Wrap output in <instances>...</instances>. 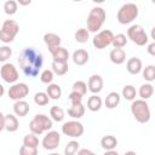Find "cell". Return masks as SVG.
Segmentation results:
<instances>
[{"label":"cell","instance_id":"30bf717a","mask_svg":"<svg viewBox=\"0 0 155 155\" xmlns=\"http://www.w3.org/2000/svg\"><path fill=\"white\" fill-rule=\"evenodd\" d=\"M7 94L12 101H22L29 94V87L24 82H16L8 88Z\"/></svg>","mask_w":155,"mask_h":155},{"label":"cell","instance_id":"83f0119b","mask_svg":"<svg viewBox=\"0 0 155 155\" xmlns=\"http://www.w3.org/2000/svg\"><path fill=\"white\" fill-rule=\"evenodd\" d=\"M51 68H52V71L56 75H64L69 70L68 63H59V62H52Z\"/></svg>","mask_w":155,"mask_h":155},{"label":"cell","instance_id":"c3c4849f","mask_svg":"<svg viewBox=\"0 0 155 155\" xmlns=\"http://www.w3.org/2000/svg\"><path fill=\"white\" fill-rule=\"evenodd\" d=\"M50 155H59V154H57V153H52V154H50Z\"/></svg>","mask_w":155,"mask_h":155},{"label":"cell","instance_id":"7bdbcfd3","mask_svg":"<svg viewBox=\"0 0 155 155\" xmlns=\"http://www.w3.org/2000/svg\"><path fill=\"white\" fill-rule=\"evenodd\" d=\"M78 155H97V154H94L93 151H91L90 149H80L79 151H78Z\"/></svg>","mask_w":155,"mask_h":155},{"label":"cell","instance_id":"9a60e30c","mask_svg":"<svg viewBox=\"0 0 155 155\" xmlns=\"http://www.w3.org/2000/svg\"><path fill=\"white\" fill-rule=\"evenodd\" d=\"M50 53L52 54L53 62H59V63H68V58H69V52L67 48L59 46L56 48H51L48 50Z\"/></svg>","mask_w":155,"mask_h":155},{"label":"cell","instance_id":"d6a6232c","mask_svg":"<svg viewBox=\"0 0 155 155\" xmlns=\"http://www.w3.org/2000/svg\"><path fill=\"white\" fill-rule=\"evenodd\" d=\"M87 90H88V87H87L86 82L82 81V80L75 81V82L73 84V86H71V91L78 92V93H80L81 96H85V94L87 93Z\"/></svg>","mask_w":155,"mask_h":155},{"label":"cell","instance_id":"f546056e","mask_svg":"<svg viewBox=\"0 0 155 155\" xmlns=\"http://www.w3.org/2000/svg\"><path fill=\"white\" fill-rule=\"evenodd\" d=\"M50 115H51L52 120L59 122V121H63V119H64V110L58 105H53L50 109Z\"/></svg>","mask_w":155,"mask_h":155},{"label":"cell","instance_id":"4dcf8cb0","mask_svg":"<svg viewBox=\"0 0 155 155\" xmlns=\"http://www.w3.org/2000/svg\"><path fill=\"white\" fill-rule=\"evenodd\" d=\"M136 94H137V91H136L134 86H132V85L124 86V88H122V97L126 101H134Z\"/></svg>","mask_w":155,"mask_h":155},{"label":"cell","instance_id":"7402d4cb","mask_svg":"<svg viewBox=\"0 0 155 155\" xmlns=\"http://www.w3.org/2000/svg\"><path fill=\"white\" fill-rule=\"evenodd\" d=\"M101 145H102V148L105 149L107 151H108V150H114V149L116 148V145H117V139H116V137L110 136V134L104 136V137H102V139H101Z\"/></svg>","mask_w":155,"mask_h":155},{"label":"cell","instance_id":"60d3db41","mask_svg":"<svg viewBox=\"0 0 155 155\" xmlns=\"http://www.w3.org/2000/svg\"><path fill=\"white\" fill-rule=\"evenodd\" d=\"M19 155H38V148H29L22 145L19 149Z\"/></svg>","mask_w":155,"mask_h":155},{"label":"cell","instance_id":"b9f144b4","mask_svg":"<svg viewBox=\"0 0 155 155\" xmlns=\"http://www.w3.org/2000/svg\"><path fill=\"white\" fill-rule=\"evenodd\" d=\"M147 52H148L150 56L155 57V41L150 42V44L147 46Z\"/></svg>","mask_w":155,"mask_h":155},{"label":"cell","instance_id":"1f68e13d","mask_svg":"<svg viewBox=\"0 0 155 155\" xmlns=\"http://www.w3.org/2000/svg\"><path fill=\"white\" fill-rule=\"evenodd\" d=\"M50 102V97L46 92H38L35 93L34 96V103L39 107H44V105H47Z\"/></svg>","mask_w":155,"mask_h":155},{"label":"cell","instance_id":"8992f818","mask_svg":"<svg viewBox=\"0 0 155 155\" xmlns=\"http://www.w3.org/2000/svg\"><path fill=\"white\" fill-rule=\"evenodd\" d=\"M19 31V25L15 19H6L4 21L0 30V40L4 44H10L15 40Z\"/></svg>","mask_w":155,"mask_h":155},{"label":"cell","instance_id":"bcb514c9","mask_svg":"<svg viewBox=\"0 0 155 155\" xmlns=\"http://www.w3.org/2000/svg\"><path fill=\"white\" fill-rule=\"evenodd\" d=\"M19 4L21 5H29L30 4V0H28V1H19Z\"/></svg>","mask_w":155,"mask_h":155},{"label":"cell","instance_id":"f35d334b","mask_svg":"<svg viewBox=\"0 0 155 155\" xmlns=\"http://www.w3.org/2000/svg\"><path fill=\"white\" fill-rule=\"evenodd\" d=\"M12 56V50L8 46H1L0 47V61L6 62Z\"/></svg>","mask_w":155,"mask_h":155},{"label":"cell","instance_id":"d6986e66","mask_svg":"<svg viewBox=\"0 0 155 155\" xmlns=\"http://www.w3.org/2000/svg\"><path fill=\"white\" fill-rule=\"evenodd\" d=\"M88 52L84 48H79L76 51H74L73 53V62L76 64V65H84L88 62Z\"/></svg>","mask_w":155,"mask_h":155},{"label":"cell","instance_id":"e0dca14e","mask_svg":"<svg viewBox=\"0 0 155 155\" xmlns=\"http://www.w3.org/2000/svg\"><path fill=\"white\" fill-rule=\"evenodd\" d=\"M61 36L54 34V33H46L44 35V42L46 44L47 48L51 50V48H56V47H59L61 46Z\"/></svg>","mask_w":155,"mask_h":155},{"label":"cell","instance_id":"603a6c76","mask_svg":"<svg viewBox=\"0 0 155 155\" xmlns=\"http://www.w3.org/2000/svg\"><path fill=\"white\" fill-rule=\"evenodd\" d=\"M103 101L98 94H92L88 99H87V109L91 111H98L102 108Z\"/></svg>","mask_w":155,"mask_h":155},{"label":"cell","instance_id":"7a4b0ae2","mask_svg":"<svg viewBox=\"0 0 155 155\" xmlns=\"http://www.w3.org/2000/svg\"><path fill=\"white\" fill-rule=\"evenodd\" d=\"M105 17H107V13H105V10L101 6H96L93 8H91L88 16H87V30L90 33H97L103 23L105 22Z\"/></svg>","mask_w":155,"mask_h":155},{"label":"cell","instance_id":"3957f363","mask_svg":"<svg viewBox=\"0 0 155 155\" xmlns=\"http://www.w3.org/2000/svg\"><path fill=\"white\" fill-rule=\"evenodd\" d=\"M131 113L133 117L140 122V124H147L150 120V109L149 104L144 99H136L131 104Z\"/></svg>","mask_w":155,"mask_h":155},{"label":"cell","instance_id":"ab89813d","mask_svg":"<svg viewBox=\"0 0 155 155\" xmlns=\"http://www.w3.org/2000/svg\"><path fill=\"white\" fill-rule=\"evenodd\" d=\"M82 97H84V96H81L80 93L74 92V91H71V92L69 93V101H70L71 105H79V104H82Z\"/></svg>","mask_w":155,"mask_h":155},{"label":"cell","instance_id":"74e56055","mask_svg":"<svg viewBox=\"0 0 155 155\" xmlns=\"http://www.w3.org/2000/svg\"><path fill=\"white\" fill-rule=\"evenodd\" d=\"M53 75L54 73L52 71V69H45L40 73V80L42 84H52V80H53Z\"/></svg>","mask_w":155,"mask_h":155},{"label":"cell","instance_id":"44dd1931","mask_svg":"<svg viewBox=\"0 0 155 155\" xmlns=\"http://www.w3.org/2000/svg\"><path fill=\"white\" fill-rule=\"evenodd\" d=\"M120 94L117 92H110L107 97H105V101H104V104L108 109H114L116 108L119 104H120Z\"/></svg>","mask_w":155,"mask_h":155},{"label":"cell","instance_id":"5b68a950","mask_svg":"<svg viewBox=\"0 0 155 155\" xmlns=\"http://www.w3.org/2000/svg\"><path fill=\"white\" fill-rule=\"evenodd\" d=\"M138 16V6L133 2L124 4L117 11V22L121 24H128L133 22Z\"/></svg>","mask_w":155,"mask_h":155},{"label":"cell","instance_id":"cb8c5ba5","mask_svg":"<svg viewBox=\"0 0 155 155\" xmlns=\"http://www.w3.org/2000/svg\"><path fill=\"white\" fill-rule=\"evenodd\" d=\"M46 93L48 94L50 99H53V101H57L61 98L62 96V90H61V86L57 85V84H50L46 88Z\"/></svg>","mask_w":155,"mask_h":155},{"label":"cell","instance_id":"d590c367","mask_svg":"<svg viewBox=\"0 0 155 155\" xmlns=\"http://www.w3.org/2000/svg\"><path fill=\"white\" fill-rule=\"evenodd\" d=\"M143 78L148 82L154 81L155 80V65H147L143 69Z\"/></svg>","mask_w":155,"mask_h":155},{"label":"cell","instance_id":"9c48e42d","mask_svg":"<svg viewBox=\"0 0 155 155\" xmlns=\"http://www.w3.org/2000/svg\"><path fill=\"white\" fill-rule=\"evenodd\" d=\"M84 125L80 122V121H76V120H71V121H67L63 124L62 126V132L68 136V137H71V138H79L84 134Z\"/></svg>","mask_w":155,"mask_h":155},{"label":"cell","instance_id":"ac0fdd59","mask_svg":"<svg viewBox=\"0 0 155 155\" xmlns=\"http://www.w3.org/2000/svg\"><path fill=\"white\" fill-rule=\"evenodd\" d=\"M109 58L114 64L120 65L126 61V52L124 48H113L109 53Z\"/></svg>","mask_w":155,"mask_h":155},{"label":"cell","instance_id":"484cf974","mask_svg":"<svg viewBox=\"0 0 155 155\" xmlns=\"http://www.w3.org/2000/svg\"><path fill=\"white\" fill-rule=\"evenodd\" d=\"M68 115L73 119H80L85 115V107L84 104H79V105H71L68 109Z\"/></svg>","mask_w":155,"mask_h":155},{"label":"cell","instance_id":"e575fe53","mask_svg":"<svg viewBox=\"0 0 155 155\" xmlns=\"http://www.w3.org/2000/svg\"><path fill=\"white\" fill-rule=\"evenodd\" d=\"M17 8H18V2L15 0H7L4 4V10L6 15H10V16L15 15L17 12Z\"/></svg>","mask_w":155,"mask_h":155},{"label":"cell","instance_id":"ba28073f","mask_svg":"<svg viewBox=\"0 0 155 155\" xmlns=\"http://www.w3.org/2000/svg\"><path fill=\"white\" fill-rule=\"evenodd\" d=\"M114 34L111 30L109 29H103L101 31H98L93 39H92V44L97 50H103L105 47H108L109 45H113V40H114Z\"/></svg>","mask_w":155,"mask_h":155},{"label":"cell","instance_id":"7dc6e473","mask_svg":"<svg viewBox=\"0 0 155 155\" xmlns=\"http://www.w3.org/2000/svg\"><path fill=\"white\" fill-rule=\"evenodd\" d=\"M125 155H137V154H136L134 151H126Z\"/></svg>","mask_w":155,"mask_h":155},{"label":"cell","instance_id":"52a82bcc","mask_svg":"<svg viewBox=\"0 0 155 155\" xmlns=\"http://www.w3.org/2000/svg\"><path fill=\"white\" fill-rule=\"evenodd\" d=\"M127 39L138 46H145L149 40L143 27L139 24H133L127 29Z\"/></svg>","mask_w":155,"mask_h":155},{"label":"cell","instance_id":"f6af8a7d","mask_svg":"<svg viewBox=\"0 0 155 155\" xmlns=\"http://www.w3.org/2000/svg\"><path fill=\"white\" fill-rule=\"evenodd\" d=\"M150 36H151V39L155 41V25L151 28V31H150Z\"/></svg>","mask_w":155,"mask_h":155},{"label":"cell","instance_id":"f1b7e54d","mask_svg":"<svg viewBox=\"0 0 155 155\" xmlns=\"http://www.w3.org/2000/svg\"><path fill=\"white\" fill-rule=\"evenodd\" d=\"M23 145L25 147H29V148H38L39 145V138L36 137V134L34 133H28L24 136L23 138Z\"/></svg>","mask_w":155,"mask_h":155},{"label":"cell","instance_id":"4316f807","mask_svg":"<svg viewBox=\"0 0 155 155\" xmlns=\"http://www.w3.org/2000/svg\"><path fill=\"white\" fill-rule=\"evenodd\" d=\"M74 38H75V41L76 42H80V44H85L87 42V40L90 39V31L85 28H80L75 31L74 34Z\"/></svg>","mask_w":155,"mask_h":155},{"label":"cell","instance_id":"836d02e7","mask_svg":"<svg viewBox=\"0 0 155 155\" xmlns=\"http://www.w3.org/2000/svg\"><path fill=\"white\" fill-rule=\"evenodd\" d=\"M126 44H127V36L125 34L120 33V34H116L114 36V40H113L114 48H122L126 46Z\"/></svg>","mask_w":155,"mask_h":155},{"label":"cell","instance_id":"6da1fadb","mask_svg":"<svg viewBox=\"0 0 155 155\" xmlns=\"http://www.w3.org/2000/svg\"><path fill=\"white\" fill-rule=\"evenodd\" d=\"M18 64L23 74L28 78H35L39 75V71L44 64V57L41 52L34 47H25L18 54Z\"/></svg>","mask_w":155,"mask_h":155},{"label":"cell","instance_id":"8fae6325","mask_svg":"<svg viewBox=\"0 0 155 155\" xmlns=\"http://www.w3.org/2000/svg\"><path fill=\"white\" fill-rule=\"evenodd\" d=\"M1 79L7 84H16L18 80V71L17 68L12 63H4L0 69Z\"/></svg>","mask_w":155,"mask_h":155},{"label":"cell","instance_id":"277c9868","mask_svg":"<svg viewBox=\"0 0 155 155\" xmlns=\"http://www.w3.org/2000/svg\"><path fill=\"white\" fill-rule=\"evenodd\" d=\"M52 126H53L52 120L48 116H46L45 114H36L31 119V121L29 124L30 132L34 133V134H36V136L42 134L45 131L48 132L52 128Z\"/></svg>","mask_w":155,"mask_h":155},{"label":"cell","instance_id":"8d00e7d4","mask_svg":"<svg viewBox=\"0 0 155 155\" xmlns=\"http://www.w3.org/2000/svg\"><path fill=\"white\" fill-rule=\"evenodd\" d=\"M79 142L76 140H70L65 148H64V155H75L79 151Z\"/></svg>","mask_w":155,"mask_h":155},{"label":"cell","instance_id":"d4e9b609","mask_svg":"<svg viewBox=\"0 0 155 155\" xmlns=\"http://www.w3.org/2000/svg\"><path fill=\"white\" fill-rule=\"evenodd\" d=\"M154 93V86L151 84H143L140 87H139V91H138V94L140 97V99H144L147 101L148 98H150Z\"/></svg>","mask_w":155,"mask_h":155},{"label":"cell","instance_id":"7c38bea8","mask_svg":"<svg viewBox=\"0 0 155 155\" xmlns=\"http://www.w3.org/2000/svg\"><path fill=\"white\" fill-rule=\"evenodd\" d=\"M59 142H61V134L57 131H48L44 136L41 144L46 150H54L58 148Z\"/></svg>","mask_w":155,"mask_h":155},{"label":"cell","instance_id":"ffe728a7","mask_svg":"<svg viewBox=\"0 0 155 155\" xmlns=\"http://www.w3.org/2000/svg\"><path fill=\"white\" fill-rule=\"evenodd\" d=\"M29 110H30V105H29L24 99L17 101V102H15V104H13V113H15L17 116H19V117L25 116V115L29 113Z\"/></svg>","mask_w":155,"mask_h":155},{"label":"cell","instance_id":"2e32d148","mask_svg":"<svg viewBox=\"0 0 155 155\" xmlns=\"http://www.w3.org/2000/svg\"><path fill=\"white\" fill-rule=\"evenodd\" d=\"M126 69L130 74L132 75H137L142 71V61L138 58V57H132L127 61L126 63Z\"/></svg>","mask_w":155,"mask_h":155},{"label":"cell","instance_id":"ee69618b","mask_svg":"<svg viewBox=\"0 0 155 155\" xmlns=\"http://www.w3.org/2000/svg\"><path fill=\"white\" fill-rule=\"evenodd\" d=\"M103 155H119V153L115 151V150H108V151H105Z\"/></svg>","mask_w":155,"mask_h":155},{"label":"cell","instance_id":"4fadbf2b","mask_svg":"<svg viewBox=\"0 0 155 155\" xmlns=\"http://www.w3.org/2000/svg\"><path fill=\"white\" fill-rule=\"evenodd\" d=\"M1 130H6L8 132H15L19 127V122L17 116L13 114H1Z\"/></svg>","mask_w":155,"mask_h":155},{"label":"cell","instance_id":"5bb4252c","mask_svg":"<svg viewBox=\"0 0 155 155\" xmlns=\"http://www.w3.org/2000/svg\"><path fill=\"white\" fill-rule=\"evenodd\" d=\"M103 84H104L103 82V78L101 75H98V74H93L88 79L87 87L93 94H96V93H99L103 90Z\"/></svg>","mask_w":155,"mask_h":155}]
</instances>
